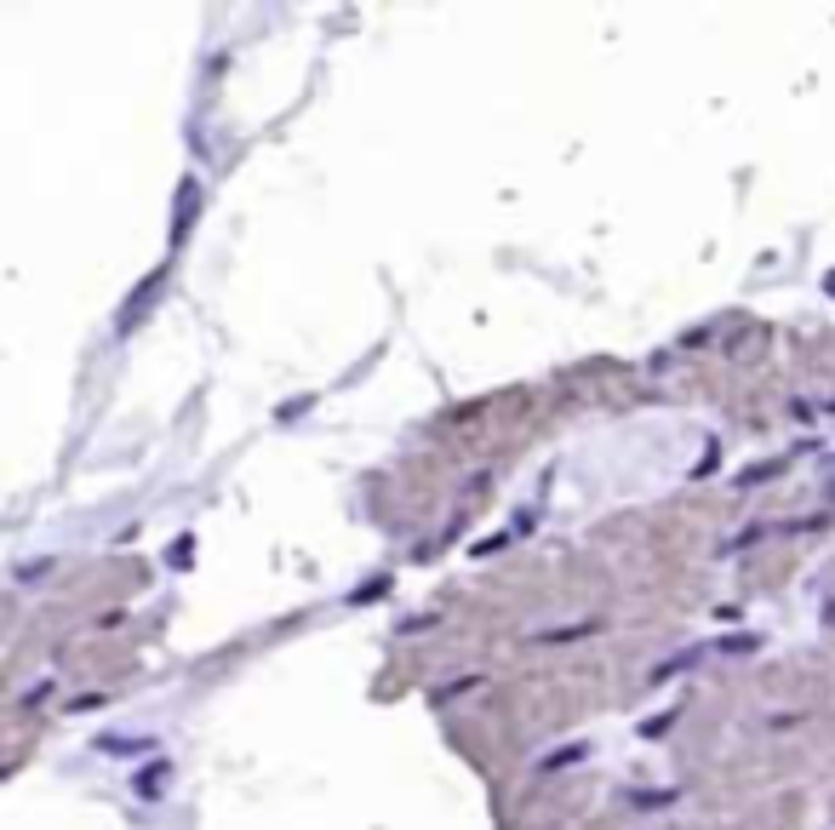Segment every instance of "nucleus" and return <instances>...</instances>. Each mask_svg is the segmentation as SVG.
Wrapping results in <instances>:
<instances>
[{
    "instance_id": "nucleus-1",
    "label": "nucleus",
    "mask_w": 835,
    "mask_h": 830,
    "mask_svg": "<svg viewBox=\"0 0 835 830\" xmlns=\"http://www.w3.org/2000/svg\"><path fill=\"white\" fill-rule=\"evenodd\" d=\"M97 750H121V756H144V750H155V739H121V734H104V739H97Z\"/></svg>"
}]
</instances>
